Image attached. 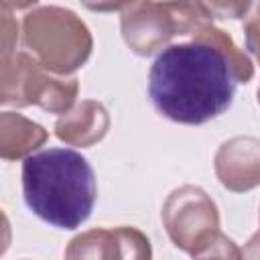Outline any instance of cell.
<instances>
[{"mask_svg":"<svg viewBox=\"0 0 260 260\" xmlns=\"http://www.w3.org/2000/svg\"><path fill=\"white\" fill-rule=\"evenodd\" d=\"M65 260H152V248L138 228H93L67 244Z\"/></svg>","mask_w":260,"mask_h":260,"instance_id":"7","label":"cell"},{"mask_svg":"<svg viewBox=\"0 0 260 260\" xmlns=\"http://www.w3.org/2000/svg\"><path fill=\"white\" fill-rule=\"evenodd\" d=\"M244 39H246V49H250V53L260 63V2L252 4L250 12L246 14V20H244Z\"/></svg>","mask_w":260,"mask_h":260,"instance_id":"14","label":"cell"},{"mask_svg":"<svg viewBox=\"0 0 260 260\" xmlns=\"http://www.w3.org/2000/svg\"><path fill=\"white\" fill-rule=\"evenodd\" d=\"M16 41H18V22L14 20L10 2L0 4V43H2V59L12 57L16 53Z\"/></svg>","mask_w":260,"mask_h":260,"instance_id":"13","label":"cell"},{"mask_svg":"<svg viewBox=\"0 0 260 260\" xmlns=\"http://www.w3.org/2000/svg\"><path fill=\"white\" fill-rule=\"evenodd\" d=\"M193 41H201V43H209L213 47H217L223 57L228 59L236 83H248L254 77V65L250 61V57L244 53V49H240L234 39L219 26H215L211 20H205L203 24L197 26V30L193 32Z\"/></svg>","mask_w":260,"mask_h":260,"instance_id":"11","label":"cell"},{"mask_svg":"<svg viewBox=\"0 0 260 260\" xmlns=\"http://www.w3.org/2000/svg\"><path fill=\"white\" fill-rule=\"evenodd\" d=\"M124 4H87L91 10H122Z\"/></svg>","mask_w":260,"mask_h":260,"instance_id":"17","label":"cell"},{"mask_svg":"<svg viewBox=\"0 0 260 260\" xmlns=\"http://www.w3.org/2000/svg\"><path fill=\"white\" fill-rule=\"evenodd\" d=\"M79 83L73 75L61 77L47 71L32 55L14 53L2 59L0 104L26 108L39 106L51 114H67L75 106Z\"/></svg>","mask_w":260,"mask_h":260,"instance_id":"5","label":"cell"},{"mask_svg":"<svg viewBox=\"0 0 260 260\" xmlns=\"http://www.w3.org/2000/svg\"><path fill=\"white\" fill-rule=\"evenodd\" d=\"M22 195L26 207L43 221L61 230H75L93 211L95 173L81 152L47 148L24 158Z\"/></svg>","mask_w":260,"mask_h":260,"instance_id":"2","label":"cell"},{"mask_svg":"<svg viewBox=\"0 0 260 260\" xmlns=\"http://www.w3.org/2000/svg\"><path fill=\"white\" fill-rule=\"evenodd\" d=\"M160 215L175 248L191 256L219 234L217 205L195 185H183L171 191Z\"/></svg>","mask_w":260,"mask_h":260,"instance_id":"6","label":"cell"},{"mask_svg":"<svg viewBox=\"0 0 260 260\" xmlns=\"http://www.w3.org/2000/svg\"><path fill=\"white\" fill-rule=\"evenodd\" d=\"M47 130L16 112L0 114V156L4 160L28 158L47 142Z\"/></svg>","mask_w":260,"mask_h":260,"instance_id":"10","label":"cell"},{"mask_svg":"<svg viewBox=\"0 0 260 260\" xmlns=\"http://www.w3.org/2000/svg\"><path fill=\"white\" fill-rule=\"evenodd\" d=\"M211 20L203 2H128L120 10V28L128 49L148 57L175 35H193Z\"/></svg>","mask_w":260,"mask_h":260,"instance_id":"4","label":"cell"},{"mask_svg":"<svg viewBox=\"0 0 260 260\" xmlns=\"http://www.w3.org/2000/svg\"><path fill=\"white\" fill-rule=\"evenodd\" d=\"M193 260H242V250L232 238L219 232L199 252L193 254Z\"/></svg>","mask_w":260,"mask_h":260,"instance_id":"12","label":"cell"},{"mask_svg":"<svg viewBox=\"0 0 260 260\" xmlns=\"http://www.w3.org/2000/svg\"><path fill=\"white\" fill-rule=\"evenodd\" d=\"M22 39L32 57L61 77L83 67L93 49L87 24L63 6L35 4L22 18Z\"/></svg>","mask_w":260,"mask_h":260,"instance_id":"3","label":"cell"},{"mask_svg":"<svg viewBox=\"0 0 260 260\" xmlns=\"http://www.w3.org/2000/svg\"><path fill=\"white\" fill-rule=\"evenodd\" d=\"M236 77L223 53L201 41L165 47L148 71L154 110L177 124L199 126L234 102Z\"/></svg>","mask_w":260,"mask_h":260,"instance_id":"1","label":"cell"},{"mask_svg":"<svg viewBox=\"0 0 260 260\" xmlns=\"http://www.w3.org/2000/svg\"><path fill=\"white\" fill-rule=\"evenodd\" d=\"M219 183L234 193H246L260 185V140L234 136L225 140L213 158Z\"/></svg>","mask_w":260,"mask_h":260,"instance_id":"8","label":"cell"},{"mask_svg":"<svg viewBox=\"0 0 260 260\" xmlns=\"http://www.w3.org/2000/svg\"><path fill=\"white\" fill-rule=\"evenodd\" d=\"M242 260H260V230L244 244V248H242Z\"/></svg>","mask_w":260,"mask_h":260,"instance_id":"16","label":"cell"},{"mask_svg":"<svg viewBox=\"0 0 260 260\" xmlns=\"http://www.w3.org/2000/svg\"><path fill=\"white\" fill-rule=\"evenodd\" d=\"M209 18H244L252 2H203Z\"/></svg>","mask_w":260,"mask_h":260,"instance_id":"15","label":"cell"},{"mask_svg":"<svg viewBox=\"0 0 260 260\" xmlns=\"http://www.w3.org/2000/svg\"><path fill=\"white\" fill-rule=\"evenodd\" d=\"M110 128L108 110L95 100H81L55 122V136L69 146H93Z\"/></svg>","mask_w":260,"mask_h":260,"instance_id":"9","label":"cell"},{"mask_svg":"<svg viewBox=\"0 0 260 260\" xmlns=\"http://www.w3.org/2000/svg\"><path fill=\"white\" fill-rule=\"evenodd\" d=\"M258 104H260V89H258Z\"/></svg>","mask_w":260,"mask_h":260,"instance_id":"18","label":"cell"}]
</instances>
